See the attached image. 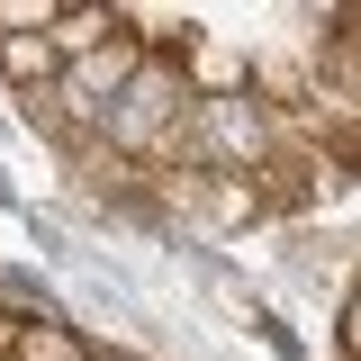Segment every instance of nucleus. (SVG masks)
I'll return each mask as SVG.
<instances>
[{"mask_svg":"<svg viewBox=\"0 0 361 361\" xmlns=\"http://www.w3.org/2000/svg\"><path fill=\"white\" fill-rule=\"evenodd\" d=\"M0 361H90V343L73 334V316H37L0 343Z\"/></svg>","mask_w":361,"mask_h":361,"instance_id":"nucleus-3","label":"nucleus"},{"mask_svg":"<svg viewBox=\"0 0 361 361\" xmlns=\"http://www.w3.org/2000/svg\"><path fill=\"white\" fill-rule=\"evenodd\" d=\"M0 217H27V190H18V172H9V154H0Z\"/></svg>","mask_w":361,"mask_h":361,"instance_id":"nucleus-4","label":"nucleus"},{"mask_svg":"<svg viewBox=\"0 0 361 361\" xmlns=\"http://www.w3.org/2000/svg\"><path fill=\"white\" fill-rule=\"evenodd\" d=\"M54 54H45V37H0V90L9 99H37V90H54Z\"/></svg>","mask_w":361,"mask_h":361,"instance_id":"nucleus-2","label":"nucleus"},{"mask_svg":"<svg viewBox=\"0 0 361 361\" xmlns=\"http://www.w3.org/2000/svg\"><path fill=\"white\" fill-rule=\"evenodd\" d=\"M109 37H118V9H109V0H73V9H54L45 54H54V63H82L90 45H109Z\"/></svg>","mask_w":361,"mask_h":361,"instance_id":"nucleus-1","label":"nucleus"}]
</instances>
